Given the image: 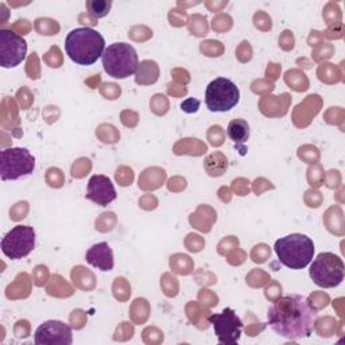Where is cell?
<instances>
[{
  "label": "cell",
  "instance_id": "1",
  "mask_svg": "<svg viewBox=\"0 0 345 345\" xmlns=\"http://www.w3.org/2000/svg\"><path fill=\"white\" fill-rule=\"evenodd\" d=\"M268 324L274 332L288 340L305 339L313 333L317 322V310L308 298L299 294L279 297L267 313Z\"/></svg>",
  "mask_w": 345,
  "mask_h": 345
},
{
  "label": "cell",
  "instance_id": "2",
  "mask_svg": "<svg viewBox=\"0 0 345 345\" xmlns=\"http://www.w3.org/2000/svg\"><path fill=\"white\" fill-rule=\"evenodd\" d=\"M65 50L73 62L81 66H89L103 57L105 41L103 35L93 29H74L65 39Z\"/></svg>",
  "mask_w": 345,
  "mask_h": 345
},
{
  "label": "cell",
  "instance_id": "3",
  "mask_svg": "<svg viewBox=\"0 0 345 345\" xmlns=\"http://www.w3.org/2000/svg\"><path fill=\"white\" fill-rule=\"evenodd\" d=\"M274 250L279 261L291 270H302L308 267L314 257L313 240L302 233H291L281 237L275 241Z\"/></svg>",
  "mask_w": 345,
  "mask_h": 345
},
{
  "label": "cell",
  "instance_id": "4",
  "mask_svg": "<svg viewBox=\"0 0 345 345\" xmlns=\"http://www.w3.org/2000/svg\"><path fill=\"white\" fill-rule=\"evenodd\" d=\"M101 59L107 74L114 79H127L135 73L139 66L136 50L130 43H112L105 49Z\"/></svg>",
  "mask_w": 345,
  "mask_h": 345
},
{
  "label": "cell",
  "instance_id": "5",
  "mask_svg": "<svg viewBox=\"0 0 345 345\" xmlns=\"http://www.w3.org/2000/svg\"><path fill=\"white\" fill-rule=\"evenodd\" d=\"M345 267L340 257L332 252H322L310 266L309 275L317 286L330 288L339 286L344 281Z\"/></svg>",
  "mask_w": 345,
  "mask_h": 345
},
{
  "label": "cell",
  "instance_id": "6",
  "mask_svg": "<svg viewBox=\"0 0 345 345\" xmlns=\"http://www.w3.org/2000/svg\"><path fill=\"white\" fill-rule=\"evenodd\" d=\"M35 169V158L27 148L11 147L0 154V177L3 181H15L31 174Z\"/></svg>",
  "mask_w": 345,
  "mask_h": 345
},
{
  "label": "cell",
  "instance_id": "7",
  "mask_svg": "<svg viewBox=\"0 0 345 345\" xmlns=\"http://www.w3.org/2000/svg\"><path fill=\"white\" fill-rule=\"evenodd\" d=\"M240 100V90L230 80L219 77L213 80L205 90V104L210 112H228Z\"/></svg>",
  "mask_w": 345,
  "mask_h": 345
},
{
  "label": "cell",
  "instance_id": "8",
  "mask_svg": "<svg viewBox=\"0 0 345 345\" xmlns=\"http://www.w3.org/2000/svg\"><path fill=\"white\" fill-rule=\"evenodd\" d=\"M35 247V230L29 225H16L3 237L1 251L11 260L26 258Z\"/></svg>",
  "mask_w": 345,
  "mask_h": 345
},
{
  "label": "cell",
  "instance_id": "9",
  "mask_svg": "<svg viewBox=\"0 0 345 345\" xmlns=\"http://www.w3.org/2000/svg\"><path fill=\"white\" fill-rule=\"evenodd\" d=\"M208 322L213 325V329L221 344H236L241 336L243 322L230 308L224 309L221 313L208 317Z\"/></svg>",
  "mask_w": 345,
  "mask_h": 345
},
{
  "label": "cell",
  "instance_id": "10",
  "mask_svg": "<svg viewBox=\"0 0 345 345\" xmlns=\"http://www.w3.org/2000/svg\"><path fill=\"white\" fill-rule=\"evenodd\" d=\"M27 42L11 30H0V65L5 69L16 68L26 58Z\"/></svg>",
  "mask_w": 345,
  "mask_h": 345
},
{
  "label": "cell",
  "instance_id": "11",
  "mask_svg": "<svg viewBox=\"0 0 345 345\" xmlns=\"http://www.w3.org/2000/svg\"><path fill=\"white\" fill-rule=\"evenodd\" d=\"M73 343V335L70 326L62 321L50 319L38 326L35 330V344L37 345H53L65 344L70 345Z\"/></svg>",
  "mask_w": 345,
  "mask_h": 345
},
{
  "label": "cell",
  "instance_id": "12",
  "mask_svg": "<svg viewBox=\"0 0 345 345\" xmlns=\"http://www.w3.org/2000/svg\"><path fill=\"white\" fill-rule=\"evenodd\" d=\"M116 190L114 183L107 175H93L89 179L88 190L85 199L100 206H107L116 200Z\"/></svg>",
  "mask_w": 345,
  "mask_h": 345
},
{
  "label": "cell",
  "instance_id": "13",
  "mask_svg": "<svg viewBox=\"0 0 345 345\" xmlns=\"http://www.w3.org/2000/svg\"><path fill=\"white\" fill-rule=\"evenodd\" d=\"M85 259L90 266L100 271H111L114 268V252L108 243H97L89 248Z\"/></svg>",
  "mask_w": 345,
  "mask_h": 345
},
{
  "label": "cell",
  "instance_id": "14",
  "mask_svg": "<svg viewBox=\"0 0 345 345\" xmlns=\"http://www.w3.org/2000/svg\"><path fill=\"white\" fill-rule=\"evenodd\" d=\"M290 105V94L283 93L282 96H267L259 103L260 111L266 116H283L288 114Z\"/></svg>",
  "mask_w": 345,
  "mask_h": 345
},
{
  "label": "cell",
  "instance_id": "15",
  "mask_svg": "<svg viewBox=\"0 0 345 345\" xmlns=\"http://www.w3.org/2000/svg\"><path fill=\"white\" fill-rule=\"evenodd\" d=\"M165 178H166V172L162 169H147L139 178V188L143 189V190L158 189L163 183Z\"/></svg>",
  "mask_w": 345,
  "mask_h": 345
},
{
  "label": "cell",
  "instance_id": "16",
  "mask_svg": "<svg viewBox=\"0 0 345 345\" xmlns=\"http://www.w3.org/2000/svg\"><path fill=\"white\" fill-rule=\"evenodd\" d=\"M30 294V279L27 274H19L16 277L15 282L8 285L5 290V295L8 299L26 298Z\"/></svg>",
  "mask_w": 345,
  "mask_h": 345
},
{
  "label": "cell",
  "instance_id": "17",
  "mask_svg": "<svg viewBox=\"0 0 345 345\" xmlns=\"http://www.w3.org/2000/svg\"><path fill=\"white\" fill-rule=\"evenodd\" d=\"M158 76H159V69L157 66V62H154V61H143L138 66L135 81L141 85L154 84L158 80Z\"/></svg>",
  "mask_w": 345,
  "mask_h": 345
},
{
  "label": "cell",
  "instance_id": "18",
  "mask_svg": "<svg viewBox=\"0 0 345 345\" xmlns=\"http://www.w3.org/2000/svg\"><path fill=\"white\" fill-rule=\"evenodd\" d=\"M227 134L230 136V141H233L237 144L244 143L250 138V126L243 119H235L230 123Z\"/></svg>",
  "mask_w": 345,
  "mask_h": 345
},
{
  "label": "cell",
  "instance_id": "19",
  "mask_svg": "<svg viewBox=\"0 0 345 345\" xmlns=\"http://www.w3.org/2000/svg\"><path fill=\"white\" fill-rule=\"evenodd\" d=\"M204 166L209 175L220 177V175L224 174L225 169L228 168V161L221 152H215V154H212L205 159Z\"/></svg>",
  "mask_w": 345,
  "mask_h": 345
},
{
  "label": "cell",
  "instance_id": "20",
  "mask_svg": "<svg viewBox=\"0 0 345 345\" xmlns=\"http://www.w3.org/2000/svg\"><path fill=\"white\" fill-rule=\"evenodd\" d=\"M206 151V146L199 139H182L174 146V152L177 155L190 154V155H202Z\"/></svg>",
  "mask_w": 345,
  "mask_h": 345
},
{
  "label": "cell",
  "instance_id": "21",
  "mask_svg": "<svg viewBox=\"0 0 345 345\" xmlns=\"http://www.w3.org/2000/svg\"><path fill=\"white\" fill-rule=\"evenodd\" d=\"M18 114H16V105L11 97H5L1 103V127L7 130L11 128L12 124H18Z\"/></svg>",
  "mask_w": 345,
  "mask_h": 345
},
{
  "label": "cell",
  "instance_id": "22",
  "mask_svg": "<svg viewBox=\"0 0 345 345\" xmlns=\"http://www.w3.org/2000/svg\"><path fill=\"white\" fill-rule=\"evenodd\" d=\"M285 81L290 88H293L297 92H302V90H306L309 88V81L306 79V76L302 72L295 70V69L288 70V73L285 74Z\"/></svg>",
  "mask_w": 345,
  "mask_h": 345
},
{
  "label": "cell",
  "instance_id": "23",
  "mask_svg": "<svg viewBox=\"0 0 345 345\" xmlns=\"http://www.w3.org/2000/svg\"><path fill=\"white\" fill-rule=\"evenodd\" d=\"M47 293L50 295H56V297H69V295L73 294V290L68 283L63 281L62 278L56 275L53 278L50 285L47 286Z\"/></svg>",
  "mask_w": 345,
  "mask_h": 345
},
{
  "label": "cell",
  "instance_id": "24",
  "mask_svg": "<svg viewBox=\"0 0 345 345\" xmlns=\"http://www.w3.org/2000/svg\"><path fill=\"white\" fill-rule=\"evenodd\" d=\"M111 7H112V1H107V0H88L86 1V8L89 14H92L94 18H104L105 15H108Z\"/></svg>",
  "mask_w": 345,
  "mask_h": 345
},
{
  "label": "cell",
  "instance_id": "25",
  "mask_svg": "<svg viewBox=\"0 0 345 345\" xmlns=\"http://www.w3.org/2000/svg\"><path fill=\"white\" fill-rule=\"evenodd\" d=\"M170 266L175 272L178 274H182V275H186V274H190L192 272V260L190 258L186 257V255H174L172 257V260H170Z\"/></svg>",
  "mask_w": 345,
  "mask_h": 345
},
{
  "label": "cell",
  "instance_id": "26",
  "mask_svg": "<svg viewBox=\"0 0 345 345\" xmlns=\"http://www.w3.org/2000/svg\"><path fill=\"white\" fill-rule=\"evenodd\" d=\"M35 29L39 34L42 35H56L59 30V26L56 21L46 19V18H39L35 22Z\"/></svg>",
  "mask_w": 345,
  "mask_h": 345
},
{
  "label": "cell",
  "instance_id": "27",
  "mask_svg": "<svg viewBox=\"0 0 345 345\" xmlns=\"http://www.w3.org/2000/svg\"><path fill=\"white\" fill-rule=\"evenodd\" d=\"M190 32L193 35L197 37H204L208 34V23H206V18L201 15H193L192 16V22H190Z\"/></svg>",
  "mask_w": 345,
  "mask_h": 345
},
{
  "label": "cell",
  "instance_id": "28",
  "mask_svg": "<svg viewBox=\"0 0 345 345\" xmlns=\"http://www.w3.org/2000/svg\"><path fill=\"white\" fill-rule=\"evenodd\" d=\"M114 291L115 297L120 301H126L131 294V288L127 285L124 278H116L115 285H114Z\"/></svg>",
  "mask_w": 345,
  "mask_h": 345
},
{
  "label": "cell",
  "instance_id": "29",
  "mask_svg": "<svg viewBox=\"0 0 345 345\" xmlns=\"http://www.w3.org/2000/svg\"><path fill=\"white\" fill-rule=\"evenodd\" d=\"M26 72H27V76H29L31 80L39 79V74H41V72H39V61H38L37 53H32L31 56L29 57V59H27Z\"/></svg>",
  "mask_w": 345,
  "mask_h": 345
},
{
  "label": "cell",
  "instance_id": "30",
  "mask_svg": "<svg viewBox=\"0 0 345 345\" xmlns=\"http://www.w3.org/2000/svg\"><path fill=\"white\" fill-rule=\"evenodd\" d=\"M201 52L209 57H219L223 54V46L219 41H206L201 45Z\"/></svg>",
  "mask_w": 345,
  "mask_h": 345
},
{
  "label": "cell",
  "instance_id": "31",
  "mask_svg": "<svg viewBox=\"0 0 345 345\" xmlns=\"http://www.w3.org/2000/svg\"><path fill=\"white\" fill-rule=\"evenodd\" d=\"M46 181L50 186H53V188H61V186L63 185L62 172H61L59 169H56V168L49 169V170H47Z\"/></svg>",
  "mask_w": 345,
  "mask_h": 345
},
{
  "label": "cell",
  "instance_id": "32",
  "mask_svg": "<svg viewBox=\"0 0 345 345\" xmlns=\"http://www.w3.org/2000/svg\"><path fill=\"white\" fill-rule=\"evenodd\" d=\"M89 169H90V161L81 158L77 162L74 163L73 168H72V175L76 178L84 177L85 174H88Z\"/></svg>",
  "mask_w": 345,
  "mask_h": 345
},
{
  "label": "cell",
  "instance_id": "33",
  "mask_svg": "<svg viewBox=\"0 0 345 345\" xmlns=\"http://www.w3.org/2000/svg\"><path fill=\"white\" fill-rule=\"evenodd\" d=\"M116 181L120 183L121 186H128L134 181V172L132 169L120 168L116 170Z\"/></svg>",
  "mask_w": 345,
  "mask_h": 345
},
{
  "label": "cell",
  "instance_id": "34",
  "mask_svg": "<svg viewBox=\"0 0 345 345\" xmlns=\"http://www.w3.org/2000/svg\"><path fill=\"white\" fill-rule=\"evenodd\" d=\"M16 99L19 101L22 110H29L30 105L32 104V101H34V97H32L31 93L29 92V89L27 88L19 89L18 93H16Z\"/></svg>",
  "mask_w": 345,
  "mask_h": 345
},
{
  "label": "cell",
  "instance_id": "35",
  "mask_svg": "<svg viewBox=\"0 0 345 345\" xmlns=\"http://www.w3.org/2000/svg\"><path fill=\"white\" fill-rule=\"evenodd\" d=\"M208 136H209L212 146H221L224 143V132H223V128L220 126L210 127Z\"/></svg>",
  "mask_w": 345,
  "mask_h": 345
},
{
  "label": "cell",
  "instance_id": "36",
  "mask_svg": "<svg viewBox=\"0 0 345 345\" xmlns=\"http://www.w3.org/2000/svg\"><path fill=\"white\" fill-rule=\"evenodd\" d=\"M268 255H270V248L264 244H260V246H257L254 248L251 258L255 263H263L267 260Z\"/></svg>",
  "mask_w": 345,
  "mask_h": 345
},
{
  "label": "cell",
  "instance_id": "37",
  "mask_svg": "<svg viewBox=\"0 0 345 345\" xmlns=\"http://www.w3.org/2000/svg\"><path fill=\"white\" fill-rule=\"evenodd\" d=\"M27 210H29L27 202H25V201H23V202H18V204H15V206L10 210V217L12 220H15V221L25 219Z\"/></svg>",
  "mask_w": 345,
  "mask_h": 345
},
{
  "label": "cell",
  "instance_id": "38",
  "mask_svg": "<svg viewBox=\"0 0 345 345\" xmlns=\"http://www.w3.org/2000/svg\"><path fill=\"white\" fill-rule=\"evenodd\" d=\"M47 275H49V272H47L46 267L37 266L35 267V270H34V272H32L34 283H35L37 286H43L47 281Z\"/></svg>",
  "mask_w": 345,
  "mask_h": 345
},
{
  "label": "cell",
  "instance_id": "39",
  "mask_svg": "<svg viewBox=\"0 0 345 345\" xmlns=\"http://www.w3.org/2000/svg\"><path fill=\"white\" fill-rule=\"evenodd\" d=\"M159 107H162L163 111L166 112V111H168L169 103L168 100L165 99V96H162V94H155L151 100V108L158 115H161V108H159Z\"/></svg>",
  "mask_w": 345,
  "mask_h": 345
},
{
  "label": "cell",
  "instance_id": "40",
  "mask_svg": "<svg viewBox=\"0 0 345 345\" xmlns=\"http://www.w3.org/2000/svg\"><path fill=\"white\" fill-rule=\"evenodd\" d=\"M132 333H134V328H132L128 322H123V324L117 328V330H116V336L114 339H115V340H121V337H123V340H127V339H131V337H132Z\"/></svg>",
  "mask_w": 345,
  "mask_h": 345
},
{
  "label": "cell",
  "instance_id": "41",
  "mask_svg": "<svg viewBox=\"0 0 345 345\" xmlns=\"http://www.w3.org/2000/svg\"><path fill=\"white\" fill-rule=\"evenodd\" d=\"M101 93L104 94L105 99L114 100L120 96L121 89L116 84H104V86H103V89H101Z\"/></svg>",
  "mask_w": 345,
  "mask_h": 345
},
{
  "label": "cell",
  "instance_id": "42",
  "mask_svg": "<svg viewBox=\"0 0 345 345\" xmlns=\"http://www.w3.org/2000/svg\"><path fill=\"white\" fill-rule=\"evenodd\" d=\"M236 56H237V58H239L240 61H243V62H246V61H250V59H251L252 50H251V46L248 45V42H243V45L239 46V49L236 50Z\"/></svg>",
  "mask_w": 345,
  "mask_h": 345
},
{
  "label": "cell",
  "instance_id": "43",
  "mask_svg": "<svg viewBox=\"0 0 345 345\" xmlns=\"http://www.w3.org/2000/svg\"><path fill=\"white\" fill-rule=\"evenodd\" d=\"M14 332H15L16 337H19V339H25V337H27L29 333H30V325H29V322H27L26 319L18 321L15 325V328H14Z\"/></svg>",
  "mask_w": 345,
  "mask_h": 345
},
{
  "label": "cell",
  "instance_id": "44",
  "mask_svg": "<svg viewBox=\"0 0 345 345\" xmlns=\"http://www.w3.org/2000/svg\"><path fill=\"white\" fill-rule=\"evenodd\" d=\"M170 23L172 26H182L186 23V12L178 10H172L170 12Z\"/></svg>",
  "mask_w": 345,
  "mask_h": 345
},
{
  "label": "cell",
  "instance_id": "45",
  "mask_svg": "<svg viewBox=\"0 0 345 345\" xmlns=\"http://www.w3.org/2000/svg\"><path fill=\"white\" fill-rule=\"evenodd\" d=\"M200 108V101L197 99H188L181 104V110L186 114H194Z\"/></svg>",
  "mask_w": 345,
  "mask_h": 345
},
{
  "label": "cell",
  "instance_id": "46",
  "mask_svg": "<svg viewBox=\"0 0 345 345\" xmlns=\"http://www.w3.org/2000/svg\"><path fill=\"white\" fill-rule=\"evenodd\" d=\"M248 181H246V179H235L233 181V189H235V192L239 196H247L248 194V192H250V185H248Z\"/></svg>",
  "mask_w": 345,
  "mask_h": 345
},
{
  "label": "cell",
  "instance_id": "47",
  "mask_svg": "<svg viewBox=\"0 0 345 345\" xmlns=\"http://www.w3.org/2000/svg\"><path fill=\"white\" fill-rule=\"evenodd\" d=\"M279 45L285 49V50H290L294 47V37L291 31H285L283 35L279 38Z\"/></svg>",
  "mask_w": 345,
  "mask_h": 345
},
{
  "label": "cell",
  "instance_id": "48",
  "mask_svg": "<svg viewBox=\"0 0 345 345\" xmlns=\"http://www.w3.org/2000/svg\"><path fill=\"white\" fill-rule=\"evenodd\" d=\"M281 291H282V288L278 283L274 282L266 288V297L271 301H275L281 297Z\"/></svg>",
  "mask_w": 345,
  "mask_h": 345
},
{
  "label": "cell",
  "instance_id": "49",
  "mask_svg": "<svg viewBox=\"0 0 345 345\" xmlns=\"http://www.w3.org/2000/svg\"><path fill=\"white\" fill-rule=\"evenodd\" d=\"M224 18L225 15H220L213 19V29H215L216 31L224 32L225 30H230V26H232V22H230V23H224V22H223L224 21Z\"/></svg>",
  "mask_w": 345,
  "mask_h": 345
},
{
  "label": "cell",
  "instance_id": "50",
  "mask_svg": "<svg viewBox=\"0 0 345 345\" xmlns=\"http://www.w3.org/2000/svg\"><path fill=\"white\" fill-rule=\"evenodd\" d=\"M84 313V312H81V310H74L73 314L70 316V321H72V325H73V328H76V329H80V328H83L85 324V318L83 317V318H80V316Z\"/></svg>",
  "mask_w": 345,
  "mask_h": 345
},
{
  "label": "cell",
  "instance_id": "51",
  "mask_svg": "<svg viewBox=\"0 0 345 345\" xmlns=\"http://www.w3.org/2000/svg\"><path fill=\"white\" fill-rule=\"evenodd\" d=\"M12 29L15 30V31L21 32L22 35H25V34H29V31H30V29H31V26H30V23L26 21V19H19V21L16 22L15 25L12 26Z\"/></svg>",
  "mask_w": 345,
  "mask_h": 345
},
{
  "label": "cell",
  "instance_id": "52",
  "mask_svg": "<svg viewBox=\"0 0 345 345\" xmlns=\"http://www.w3.org/2000/svg\"><path fill=\"white\" fill-rule=\"evenodd\" d=\"M272 189L274 188V185H271V182H266V179H263V178H260V179H257L255 182H254V192L259 196V194L264 190V189Z\"/></svg>",
  "mask_w": 345,
  "mask_h": 345
},
{
  "label": "cell",
  "instance_id": "53",
  "mask_svg": "<svg viewBox=\"0 0 345 345\" xmlns=\"http://www.w3.org/2000/svg\"><path fill=\"white\" fill-rule=\"evenodd\" d=\"M200 299L201 301H208V305L213 306V305H217V297H215V294L212 293L210 290H202L200 293Z\"/></svg>",
  "mask_w": 345,
  "mask_h": 345
},
{
  "label": "cell",
  "instance_id": "54",
  "mask_svg": "<svg viewBox=\"0 0 345 345\" xmlns=\"http://www.w3.org/2000/svg\"><path fill=\"white\" fill-rule=\"evenodd\" d=\"M201 240H202V239H201L199 235H193V233H190V235L188 236V239H186V246H188V248L190 250V251L199 252L201 251V250H200L199 247L196 246V243Z\"/></svg>",
  "mask_w": 345,
  "mask_h": 345
},
{
  "label": "cell",
  "instance_id": "55",
  "mask_svg": "<svg viewBox=\"0 0 345 345\" xmlns=\"http://www.w3.org/2000/svg\"><path fill=\"white\" fill-rule=\"evenodd\" d=\"M279 73H281V66L277 65V63H268V68H267V77H271L272 80H275L279 77Z\"/></svg>",
  "mask_w": 345,
  "mask_h": 345
}]
</instances>
